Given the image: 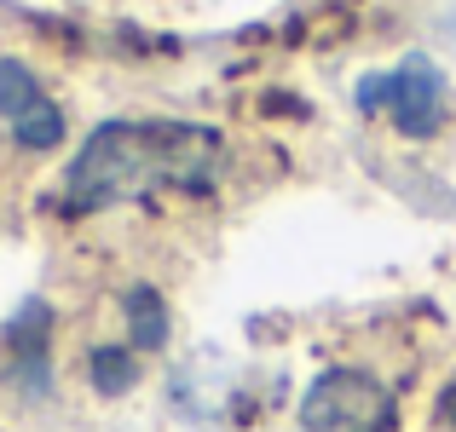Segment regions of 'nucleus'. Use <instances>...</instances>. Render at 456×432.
Segmentation results:
<instances>
[{
	"label": "nucleus",
	"mask_w": 456,
	"mask_h": 432,
	"mask_svg": "<svg viewBox=\"0 0 456 432\" xmlns=\"http://www.w3.org/2000/svg\"><path fill=\"white\" fill-rule=\"evenodd\" d=\"M220 167V139L208 127L185 122H110L99 127L81 156L69 162V208H110V202H139L162 185L202 190Z\"/></svg>",
	"instance_id": "f257e3e1"
},
{
	"label": "nucleus",
	"mask_w": 456,
	"mask_h": 432,
	"mask_svg": "<svg viewBox=\"0 0 456 432\" xmlns=\"http://www.w3.org/2000/svg\"><path fill=\"white\" fill-rule=\"evenodd\" d=\"M301 427L306 432H387L393 392L364 369H330L301 398Z\"/></svg>",
	"instance_id": "f03ea898"
},
{
	"label": "nucleus",
	"mask_w": 456,
	"mask_h": 432,
	"mask_svg": "<svg viewBox=\"0 0 456 432\" xmlns=\"http://www.w3.org/2000/svg\"><path fill=\"white\" fill-rule=\"evenodd\" d=\"M439 116H445V76L428 58H404L393 69V122H399V133L428 139L439 127Z\"/></svg>",
	"instance_id": "7ed1b4c3"
},
{
	"label": "nucleus",
	"mask_w": 456,
	"mask_h": 432,
	"mask_svg": "<svg viewBox=\"0 0 456 432\" xmlns=\"http://www.w3.org/2000/svg\"><path fill=\"white\" fill-rule=\"evenodd\" d=\"M127 323H134V346L139 352H156V346H167V306L156 288H127Z\"/></svg>",
	"instance_id": "20e7f679"
},
{
	"label": "nucleus",
	"mask_w": 456,
	"mask_h": 432,
	"mask_svg": "<svg viewBox=\"0 0 456 432\" xmlns=\"http://www.w3.org/2000/svg\"><path fill=\"white\" fill-rule=\"evenodd\" d=\"M35 104H41V81H35V69L18 64V58H0V116L18 122L23 110H35Z\"/></svg>",
	"instance_id": "39448f33"
},
{
	"label": "nucleus",
	"mask_w": 456,
	"mask_h": 432,
	"mask_svg": "<svg viewBox=\"0 0 456 432\" xmlns=\"http://www.w3.org/2000/svg\"><path fill=\"white\" fill-rule=\"evenodd\" d=\"M12 139H18L23 150H53V144L64 139V110L41 99L35 110H23L18 122H12Z\"/></svg>",
	"instance_id": "423d86ee"
},
{
	"label": "nucleus",
	"mask_w": 456,
	"mask_h": 432,
	"mask_svg": "<svg viewBox=\"0 0 456 432\" xmlns=\"http://www.w3.org/2000/svg\"><path fill=\"white\" fill-rule=\"evenodd\" d=\"M134 380H139V357L127 352V346H99V352H93V387H99L104 398L127 392Z\"/></svg>",
	"instance_id": "0eeeda50"
},
{
	"label": "nucleus",
	"mask_w": 456,
	"mask_h": 432,
	"mask_svg": "<svg viewBox=\"0 0 456 432\" xmlns=\"http://www.w3.org/2000/svg\"><path fill=\"white\" fill-rule=\"evenodd\" d=\"M358 110H393V76H364L358 81Z\"/></svg>",
	"instance_id": "6e6552de"
},
{
	"label": "nucleus",
	"mask_w": 456,
	"mask_h": 432,
	"mask_svg": "<svg viewBox=\"0 0 456 432\" xmlns=\"http://www.w3.org/2000/svg\"><path fill=\"white\" fill-rule=\"evenodd\" d=\"M445 415H451V421H456V387L445 392Z\"/></svg>",
	"instance_id": "1a4fd4ad"
}]
</instances>
